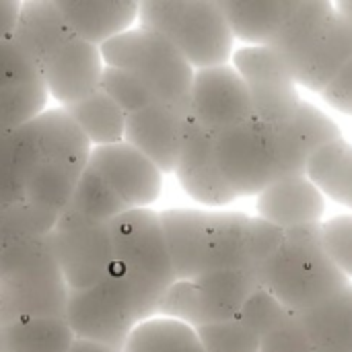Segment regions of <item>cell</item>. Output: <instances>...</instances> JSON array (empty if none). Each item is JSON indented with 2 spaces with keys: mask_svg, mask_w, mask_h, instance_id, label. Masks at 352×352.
<instances>
[{
  "mask_svg": "<svg viewBox=\"0 0 352 352\" xmlns=\"http://www.w3.org/2000/svg\"><path fill=\"white\" fill-rule=\"evenodd\" d=\"M285 245L262 268L260 285L291 314L303 316L351 285L324 250V223L285 231Z\"/></svg>",
  "mask_w": 352,
  "mask_h": 352,
  "instance_id": "cell-1",
  "label": "cell"
},
{
  "mask_svg": "<svg viewBox=\"0 0 352 352\" xmlns=\"http://www.w3.org/2000/svg\"><path fill=\"white\" fill-rule=\"evenodd\" d=\"M68 297L47 237L6 245L0 266V330L31 318H64Z\"/></svg>",
  "mask_w": 352,
  "mask_h": 352,
  "instance_id": "cell-2",
  "label": "cell"
},
{
  "mask_svg": "<svg viewBox=\"0 0 352 352\" xmlns=\"http://www.w3.org/2000/svg\"><path fill=\"white\" fill-rule=\"evenodd\" d=\"M138 27L165 37L194 70L225 66L235 37L212 0H142Z\"/></svg>",
  "mask_w": 352,
  "mask_h": 352,
  "instance_id": "cell-3",
  "label": "cell"
},
{
  "mask_svg": "<svg viewBox=\"0 0 352 352\" xmlns=\"http://www.w3.org/2000/svg\"><path fill=\"white\" fill-rule=\"evenodd\" d=\"M157 316V305L113 266L109 276L85 291H70L66 322L74 338L124 352L132 330Z\"/></svg>",
  "mask_w": 352,
  "mask_h": 352,
  "instance_id": "cell-4",
  "label": "cell"
},
{
  "mask_svg": "<svg viewBox=\"0 0 352 352\" xmlns=\"http://www.w3.org/2000/svg\"><path fill=\"white\" fill-rule=\"evenodd\" d=\"M105 66L138 78L159 103L190 116V95L196 70L161 35L132 27L101 45Z\"/></svg>",
  "mask_w": 352,
  "mask_h": 352,
  "instance_id": "cell-5",
  "label": "cell"
},
{
  "mask_svg": "<svg viewBox=\"0 0 352 352\" xmlns=\"http://www.w3.org/2000/svg\"><path fill=\"white\" fill-rule=\"evenodd\" d=\"M116 268L146 295L159 311V303L175 280L159 212L134 208L109 223Z\"/></svg>",
  "mask_w": 352,
  "mask_h": 352,
  "instance_id": "cell-6",
  "label": "cell"
},
{
  "mask_svg": "<svg viewBox=\"0 0 352 352\" xmlns=\"http://www.w3.org/2000/svg\"><path fill=\"white\" fill-rule=\"evenodd\" d=\"M214 153L237 196H260L283 177L278 128L258 118L214 136Z\"/></svg>",
  "mask_w": 352,
  "mask_h": 352,
  "instance_id": "cell-7",
  "label": "cell"
},
{
  "mask_svg": "<svg viewBox=\"0 0 352 352\" xmlns=\"http://www.w3.org/2000/svg\"><path fill=\"white\" fill-rule=\"evenodd\" d=\"M47 243L70 291H85L99 285L116 266L109 225L62 212L47 233Z\"/></svg>",
  "mask_w": 352,
  "mask_h": 352,
  "instance_id": "cell-8",
  "label": "cell"
},
{
  "mask_svg": "<svg viewBox=\"0 0 352 352\" xmlns=\"http://www.w3.org/2000/svg\"><path fill=\"white\" fill-rule=\"evenodd\" d=\"M233 68L248 85L254 118L270 126H285L295 118L303 99L287 62L274 47L245 45L233 54Z\"/></svg>",
  "mask_w": 352,
  "mask_h": 352,
  "instance_id": "cell-9",
  "label": "cell"
},
{
  "mask_svg": "<svg viewBox=\"0 0 352 352\" xmlns=\"http://www.w3.org/2000/svg\"><path fill=\"white\" fill-rule=\"evenodd\" d=\"M190 116L214 136L254 118L252 97L239 72L227 64L196 70Z\"/></svg>",
  "mask_w": 352,
  "mask_h": 352,
  "instance_id": "cell-10",
  "label": "cell"
},
{
  "mask_svg": "<svg viewBox=\"0 0 352 352\" xmlns=\"http://www.w3.org/2000/svg\"><path fill=\"white\" fill-rule=\"evenodd\" d=\"M130 208H151L163 192V171L126 140L91 151L87 163Z\"/></svg>",
  "mask_w": 352,
  "mask_h": 352,
  "instance_id": "cell-11",
  "label": "cell"
},
{
  "mask_svg": "<svg viewBox=\"0 0 352 352\" xmlns=\"http://www.w3.org/2000/svg\"><path fill=\"white\" fill-rule=\"evenodd\" d=\"M105 62L101 47L70 37L39 68L50 99L58 107H70L101 89Z\"/></svg>",
  "mask_w": 352,
  "mask_h": 352,
  "instance_id": "cell-12",
  "label": "cell"
},
{
  "mask_svg": "<svg viewBox=\"0 0 352 352\" xmlns=\"http://www.w3.org/2000/svg\"><path fill=\"white\" fill-rule=\"evenodd\" d=\"M175 177L184 192L200 204L225 206L237 194L227 184L214 153V134L202 128L192 116L186 120L184 144L175 167Z\"/></svg>",
  "mask_w": 352,
  "mask_h": 352,
  "instance_id": "cell-13",
  "label": "cell"
},
{
  "mask_svg": "<svg viewBox=\"0 0 352 352\" xmlns=\"http://www.w3.org/2000/svg\"><path fill=\"white\" fill-rule=\"evenodd\" d=\"M188 118L163 103L148 105L128 116L124 140L151 159L163 173H175Z\"/></svg>",
  "mask_w": 352,
  "mask_h": 352,
  "instance_id": "cell-14",
  "label": "cell"
},
{
  "mask_svg": "<svg viewBox=\"0 0 352 352\" xmlns=\"http://www.w3.org/2000/svg\"><path fill=\"white\" fill-rule=\"evenodd\" d=\"M175 280H196L208 268L210 212L169 208L159 212Z\"/></svg>",
  "mask_w": 352,
  "mask_h": 352,
  "instance_id": "cell-15",
  "label": "cell"
},
{
  "mask_svg": "<svg viewBox=\"0 0 352 352\" xmlns=\"http://www.w3.org/2000/svg\"><path fill=\"white\" fill-rule=\"evenodd\" d=\"M276 128L280 140L283 177L307 175L309 157L318 148L342 138L338 124L307 101H301L295 118L289 124Z\"/></svg>",
  "mask_w": 352,
  "mask_h": 352,
  "instance_id": "cell-16",
  "label": "cell"
},
{
  "mask_svg": "<svg viewBox=\"0 0 352 352\" xmlns=\"http://www.w3.org/2000/svg\"><path fill=\"white\" fill-rule=\"evenodd\" d=\"M70 33L97 47L130 31L138 21L134 0H56Z\"/></svg>",
  "mask_w": 352,
  "mask_h": 352,
  "instance_id": "cell-17",
  "label": "cell"
},
{
  "mask_svg": "<svg viewBox=\"0 0 352 352\" xmlns=\"http://www.w3.org/2000/svg\"><path fill=\"white\" fill-rule=\"evenodd\" d=\"M324 210V194L307 175L283 177L258 196V214L283 231L307 223H322Z\"/></svg>",
  "mask_w": 352,
  "mask_h": 352,
  "instance_id": "cell-18",
  "label": "cell"
},
{
  "mask_svg": "<svg viewBox=\"0 0 352 352\" xmlns=\"http://www.w3.org/2000/svg\"><path fill=\"white\" fill-rule=\"evenodd\" d=\"M334 14H336V6L328 0H295L293 2V8L280 33L270 45L287 62L293 78H295V72L301 68V64L307 60V56L314 52V47L324 37Z\"/></svg>",
  "mask_w": 352,
  "mask_h": 352,
  "instance_id": "cell-19",
  "label": "cell"
},
{
  "mask_svg": "<svg viewBox=\"0 0 352 352\" xmlns=\"http://www.w3.org/2000/svg\"><path fill=\"white\" fill-rule=\"evenodd\" d=\"M21 130L37 157L87 167L93 146L62 107L45 109Z\"/></svg>",
  "mask_w": 352,
  "mask_h": 352,
  "instance_id": "cell-20",
  "label": "cell"
},
{
  "mask_svg": "<svg viewBox=\"0 0 352 352\" xmlns=\"http://www.w3.org/2000/svg\"><path fill=\"white\" fill-rule=\"evenodd\" d=\"M19 134L27 148V175H25V200L23 202L50 210L54 214H60L66 208L87 167L37 157L21 128H19Z\"/></svg>",
  "mask_w": 352,
  "mask_h": 352,
  "instance_id": "cell-21",
  "label": "cell"
},
{
  "mask_svg": "<svg viewBox=\"0 0 352 352\" xmlns=\"http://www.w3.org/2000/svg\"><path fill=\"white\" fill-rule=\"evenodd\" d=\"M10 37L41 68L43 62L74 35L58 10L56 0H25L21 2L19 19Z\"/></svg>",
  "mask_w": 352,
  "mask_h": 352,
  "instance_id": "cell-22",
  "label": "cell"
},
{
  "mask_svg": "<svg viewBox=\"0 0 352 352\" xmlns=\"http://www.w3.org/2000/svg\"><path fill=\"white\" fill-rule=\"evenodd\" d=\"M295 0H221L233 37L250 45H272Z\"/></svg>",
  "mask_w": 352,
  "mask_h": 352,
  "instance_id": "cell-23",
  "label": "cell"
},
{
  "mask_svg": "<svg viewBox=\"0 0 352 352\" xmlns=\"http://www.w3.org/2000/svg\"><path fill=\"white\" fill-rule=\"evenodd\" d=\"M352 58V25L336 10L324 37L295 72V82L322 93Z\"/></svg>",
  "mask_w": 352,
  "mask_h": 352,
  "instance_id": "cell-24",
  "label": "cell"
},
{
  "mask_svg": "<svg viewBox=\"0 0 352 352\" xmlns=\"http://www.w3.org/2000/svg\"><path fill=\"white\" fill-rule=\"evenodd\" d=\"M194 283L202 297L206 324L235 320L248 297L262 287L250 270H206Z\"/></svg>",
  "mask_w": 352,
  "mask_h": 352,
  "instance_id": "cell-25",
  "label": "cell"
},
{
  "mask_svg": "<svg viewBox=\"0 0 352 352\" xmlns=\"http://www.w3.org/2000/svg\"><path fill=\"white\" fill-rule=\"evenodd\" d=\"M299 318L316 352H352V285Z\"/></svg>",
  "mask_w": 352,
  "mask_h": 352,
  "instance_id": "cell-26",
  "label": "cell"
},
{
  "mask_svg": "<svg viewBox=\"0 0 352 352\" xmlns=\"http://www.w3.org/2000/svg\"><path fill=\"white\" fill-rule=\"evenodd\" d=\"M252 217L243 212H210L208 223V268L250 270L248 233Z\"/></svg>",
  "mask_w": 352,
  "mask_h": 352,
  "instance_id": "cell-27",
  "label": "cell"
},
{
  "mask_svg": "<svg viewBox=\"0 0 352 352\" xmlns=\"http://www.w3.org/2000/svg\"><path fill=\"white\" fill-rule=\"evenodd\" d=\"M309 182L328 198L352 208V144L344 138L318 148L307 163Z\"/></svg>",
  "mask_w": 352,
  "mask_h": 352,
  "instance_id": "cell-28",
  "label": "cell"
},
{
  "mask_svg": "<svg viewBox=\"0 0 352 352\" xmlns=\"http://www.w3.org/2000/svg\"><path fill=\"white\" fill-rule=\"evenodd\" d=\"M64 111L80 128L93 148L124 142L128 116L101 89L91 97L64 107Z\"/></svg>",
  "mask_w": 352,
  "mask_h": 352,
  "instance_id": "cell-29",
  "label": "cell"
},
{
  "mask_svg": "<svg viewBox=\"0 0 352 352\" xmlns=\"http://www.w3.org/2000/svg\"><path fill=\"white\" fill-rule=\"evenodd\" d=\"M4 342L8 352H68L74 334L66 318H31L6 328Z\"/></svg>",
  "mask_w": 352,
  "mask_h": 352,
  "instance_id": "cell-30",
  "label": "cell"
},
{
  "mask_svg": "<svg viewBox=\"0 0 352 352\" xmlns=\"http://www.w3.org/2000/svg\"><path fill=\"white\" fill-rule=\"evenodd\" d=\"M124 352H204V346L188 324L155 316L132 330Z\"/></svg>",
  "mask_w": 352,
  "mask_h": 352,
  "instance_id": "cell-31",
  "label": "cell"
},
{
  "mask_svg": "<svg viewBox=\"0 0 352 352\" xmlns=\"http://www.w3.org/2000/svg\"><path fill=\"white\" fill-rule=\"evenodd\" d=\"M126 210H130V208L87 165V169L82 171V175H80V179H78V184H76V188H74V192H72V196H70V200L62 212L72 214V217L82 219V221L109 225L111 221H116Z\"/></svg>",
  "mask_w": 352,
  "mask_h": 352,
  "instance_id": "cell-32",
  "label": "cell"
},
{
  "mask_svg": "<svg viewBox=\"0 0 352 352\" xmlns=\"http://www.w3.org/2000/svg\"><path fill=\"white\" fill-rule=\"evenodd\" d=\"M50 95L41 74L0 87V128L19 130L39 118L47 107Z\"/></svg>",
  "mask_w": 352,
  "mask_h": 352,
  "instance_id": "cell-33",
  "label": "cell"
},
{
  "mask_svg": "<svg viewBox=\"0 0 352 352\" xmlns=\"http://www.w3.org/2000/svg\"><path fill=\"white\" fill-rule=\"evenodd\" d=\"M58 217L60 214H54L50 210L31 206L27 202H19L0 212V239L6 248L12 243L47 237Z\"/></svg>",
  "mask_w": 352,
  "mask_h": 352,
  "instance_id": "cell-34",
  "label": "cell"
},
{
  "mask_svg": "<svg viewBox=\"0 0 352 352\" xmlns=\"http://www.w3.org/2000/svg\"><path fill=\"white\" fill-rule=\"evenodd\" d=\"M293 316L295 314H291L268 289L258 287L243 303L237 320L262 340L276 328H280L285 322H289Z\"/></svg>",
  "mask_w": 352,
  "mask_h": 352,
  "instance_id": "cell-35",
  "label": "cell"
},
{
  "mask_svg": "<svg viewBox=\"0 0 352 352\" xmlns=\"http://www.w3.org/2000/svg\"><path fill=\"white\" fill-rule=\"evenodd\" d=\"M161 318L177 320L182 324H188L190 328L198 330L206 326V314L202 305L200 291L194 280H177L169 287L165 297L159 303Z\"/></svg>",
  "mask_w": 352,
  "mask_h": 352,
  "instance_id": "cell-36",
  "label": "cell"
},
{
  "mask_svg": "<svg viewBox=\"0 0 352 352\" xmlns=\"http://www.w3.org/2000/svg\"><path fill=\"white\" fill-rule=\"evenodd\" d=\"M101 91L126 113H134V111H140L148 105H155L159 103L155 99V95L138 80L134 78L132 74L124 72V70H118V68H111V66H105L103 70V78H101Z\"/></svg>",
  "mask_w": 352,
  "mask_h": 352,
  "instance_id": "cell-37",
  "label": "cell"
},
{
  "mask_svg": "<svg viewBox=\"0 0 352 352\" xmlns=\"http://www.w3.org/2000/svg\"><path fill=\"white\" fill-rule=\"evenodd\" d=\"M196 332L204 352H260V338L252 334L237 318L206 324Z\"/></svg>",
  "mask_w": 352,
  "mask_h": 352,
  "instance_id": "cell-38",
  "label": "cell"
},
{
  "mask_svg": "<svg viewBox=\"0 0 352 352\" xmlns=\"http://www.w3.org/2000/svg\"><path fill=\"white\" fill-rule=\"evenodd\" d=\"M285 231L272 223H268L262 217H254L250 221V233H248V258L250 268L260 280L262 268L278 254V250L285 245Z\"/></svg>",
  "mask_w": 352,
  "mask_h": 352,
  "instance_id": "cell-39",
  "label": "cell"
},
{
  "mask_svg": "<svg viewBox=\"0 0 352 352\" xmlns=\"http://www.w3.org/2000/svg\"><path fill=\"white\" fill-rule=\"evenodd\" d=\"M324 250L340 272L352 278V214L334 217L324 223Z\"/></svg>",
  "mask_w": 352,
  "mask_h": 352,
  "instance_id": "cell-40",
  "label": "cell"
},
{
  "mask_svg": "<svg viewBox=\"0 0 352 352\" xmlns=\"http://www.w3.org/2000/svg\"><path fill=\"white\" fill-rule=\"evenodd\" d=\"M260 352H316L299 316H293L272 334L260 340Z\"/></svg>",
  "mask_w": 352,
  "mask_h": 352,
  "instance_id": "cell-41",
  "label": "cell"
},
{
  "mask_svg": "<svg viewBox=\"0 0 352 352\" xmlns=\"http://www.w3.org/2000/svg\"><path fill=\"white\" fill-rule=\"evenodd\" d=\"M322 97L340 113L352 116V58L336 74V78L322 91Z\"/></svg>",
  "mask_w": 352,
  "mask_h": 352,
  "instance_id": "cell-42",
  "label": "cell"
},
{
  "mask_svg": "<svg viewBox=\"0 0 352 352\" xmlns=\"http://www.w3.org/2000/svg\"><path fill=\"white\" fill-rule=\"evenodd\" d=\"M19 10H21L19 0H0V41L12 35V29L19 19Z\"/></svg>",
  "mask_w": 352,
  "mask_h": 352,
  "instance_id": "cell-43",
  "label": "cell"
},
{
  "mask_svg": "<svg viewBox=\"0 0 352 352\" xmlns=\"http://www.w3.org/2000/svg\"><path fill=\"white\" fill-rule=\"evenodd\" d=\"M68 352H122L111 349V346H105V344H99V342H91V340H82V338H74L72 346Z\"/></svg>",
  "mask_w": 352,
  "mask_h": 352,
  "instance_id": "cell-44",
  "label": "cell"
},
{
  "mask_svg": "<svg viewBox=\"0 0 352 352\" xmlns=\"http://www.w3.org/2000/svg\"><path fill=\"white\" fill-rule=\"evenodd\" d=\"M336 10H338V12H340V14L352 25V0H342V2H338V4H336Z\"/></svg>",
  "mask_w": 352,
  "mask_h": 352,
  "instance_id": "cell-45",
  "label": "cell"
},
{
  "mask_svg": "<svg viewBox=\"0 0 352 352\" xmlns=\"http://www.w3.org/2000/svg\"><path fill=\"white\" fill-rule=\"evenodd\" d=\"M0 352H8L6 351V342H4V332L0 330Z\"/></svg>",
  "mask_w": 352,
  "mask_h": 352,
  "instance_id": "cell-46",
  "label": "cell"
},
{
  "mask_svg": "<svg viewBox=\"0 0 352 352\" xmlns=\"http://www.w3.org/2000/svg\"><path fill=\"white\" fill-rule=\"evenodd\" d=\"M4 243H2V239H0V266H2V256H4Z\"/></svg>",
  "mask_w": 352,
  "mask_h": 352,
  "instance_id": "cell-47",
  "label": "cell"
}]
</instances>
